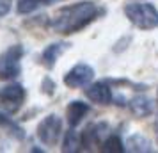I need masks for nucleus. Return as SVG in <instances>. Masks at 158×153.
I'll list each match as a JSON object with an SVG mask.
<instances>
[{"mask_svg":"<svg viewBox=\"0 0 158 153\" xmlns=\"http://www.w3.org/2000/svg\"><path fill=\"white\" fill-rule=\"evenodd\" d=\"M68 48H69V43H66V41H57V43L48 45V46L43 50V53H41V61H43V64L46 66V68L55 66V62L59 61V57H60Z\"/></svg>","mask_w":158,"mask_h":153,"instance_id":"obj_10","label":"nucleus"},{"mask_svg":"<svg viewBox=\"0 0 158 153\" xmlns=\"http://www.w3.org/2000/svg\"><path fill=\"white\" fill-rule=\"evenodd\" d=\"M55 0H18L16 2V11L20 15H30L37 9L44 7V6H50Z\"/></svg>","mask_w":158,"mask_h":153,"instance_id":"obj_11","label":"nucleus"},{"mask_svg":"<svg viewBox=\"0 0 158 153\" xmlns=\"http://www.w3.org/2000/svg\"><path fill=\"white\" fill-rule=\"evenodd\" d=\"M0 126H15V123L11 117H7V114L0 112Z\"/></svg>","mask_w":158,"mask_h":153,"instance_id":"obj_17","label":"nucleus"},{"mask_svg":"<svg viewBox=\"0 0 158 153\" xmlns=\"http://www.w3.org/2000/svg\"><path fill=\"white\" fill-rule=\"evenodd\" d=\"M156 102H158V93H156Z\"/></svg>","mask_w":158,"mask_h":153,"instance_id":"obj_18","label":"nucleus"},{"mask_svg":"<svg viewBox=\"0 0 158 153\" xmlns=\"http://www.w3.org/2000/svg\"><path fill=\"white\" fill-rule=\"evenodd\" d=\"M124 15L130 23L140 30L158 29V9L148 2H135L124 7Z\"/></svg>","mask_w":158,"mask_h":153,"instance_id":"obj_2","label":"nucleus"},{"mask_svg":"<svg viewBox=\"0 0 158 153\" xmlns=\"http://www.w3.org/2000/svg\"><path fill=\"white\" fill-rule=\"evenodd\" d=\"M108 130V126L105 123H93L89 125L84 134H82V146H96L101 144L105 141V132Z\"/></svg>","mask_w":158,"mask_h":153,"instance_id":"obj_9","label":"nucleus"},{"mask_svg":"<svg viewBox=\"0 0 158 153\" xmlns=\"http://www.w3.org/2000/svg\"><path fill=\"white\" fill-rule=\"evenodd\" d=\"M85 96L91 100V102L100 103V105H108V103L114 100L112 89L108 87L107 82H96V84H91V86L85 89Z\"/></svg>","mask_w":158,"mask_h":153,"instance_id":"obj_7","label":"nucleus"},{"mask_svg":"<svg viewBox=\"0 0 158 153\" xmlns=\"http://www.w3.org/2000/svg\"><path fill=\"white\" fill-rule=\"evenodd\" d=\"M62 137V119L57 114H48L37 125V139L44 146H55Z\"/></svg>","mask_w":158,"mask_h":153,"instance_id":"obj_4","label":"nucleus"},{"mask_svg":"<svg viewBox=\"0 0 158 153\" xmlns=\"http://www.w3.org/2000/svg\"><path fill=\"white\" fill-rule=\"evenodd\" d=\"M94 79V70L85 62L73 66L69 71L64 75V86L71 89H78V87H85L89 86Z\"/></svg>","mask_w":158,"mask_h":153,"instance_id":"obj_5","label":"nucleus"},{"mask_svg":"<svg viewBox=\"0 0 158 153\" xmlns=\"http://www.w3.org/2000/svg\"><path fill=\"white\" fill-rule=\"evenodd\" d=\"M126 144L130 146L128 150H133V151H149L151 150V148H146V146H149V141H146V139L140 137V135H133V137H130Z\"/></svg>","mask_w":158,"mask_h":153,"instance_id":"obj_15","label":"nucleus"},{"mask_svg":"<svg viewBox=\"0 0 158 153\" xmlns=\"http://www.w3.org/2000/svg\"><path fill=\"white\" fill-rule=\"evenodd\" d=\"M25 87L22 84H7L4 87H0V102L4 107H7L11 112H15L22 107V103L25 102Z\"/></svg>","mask_w":158,"mask_h":153,"instance_id":"obj_6","label":"nucleus"},{"mask_svg":"<svg viewBox=\"0 0 158 153\" xmlns=\"http://www.w3.org/2000/svg\"><path fill=\"white\" fill-rule=\"evenodd\" d=\"M82 146V135H78L75 130L66 132L64 142H62V150L64 151H78Z\"/></svg>","mask_w":158,"mask_h":153,"instance_id":"obj_13","label":"nucleus"},{"mask_svg":"<svg viewBox=\"0 0 158 153\" xmlns=\"http://www.w3.org/2000/svg\"><path fill=\"white\" fill-rule=\"evenodd\" d=\"M101 150H103V151H112V153H123L126 150V144H124L117 135H108V137L101 142Z\"/></svg>","mask_w":158,"mask_h":153,"instance_id":"obj_14","label":"nucleus"},{"mask_svg":"<svg viewBox=\"0 0 158 153\" xmlns=\"http://www.w3.org/2000/svg\"><path fill=\"white\" fill-rule=\"evenodd\" d=\"M89 103L82 102V100H73L69 105H68V109H66V119H68V123L69 126H78L82 121H84V117L89 114Z\"/></svg>","mask_w":158,"mask_h":153,"instance_id":"obj_8","label":"nucleus"},{"mask_svg":"<svg viewBox=\"0 0 158 153\" xmlns=\"http://www.w3.org/2000/svg\"><path fill=\"white\" fill-rule=\"evenodd\" d=\"M130 109H131L133 114H137V116H140V117L148 116V114L153 112V102H151L149 98H146V96H137V98H133L130 102Z\"/></svg>","mask_w":158,"mask_h":153,"instance_id":"obj_12","label":"nucleus"},{"mask_svg":"<svg viewBox=\"0 0 158 153\" xmlns=\"http://www.w3.org/2000/svg\"><path fill=\"white\" fill-rule=\"evenodd\" d=\"M11 7H13V2L11 0H0V18L7 15L9 11H11Z\"/></svg>","mask_w":158,"mask_h":153,"instance_id":"obj_16","label":"nucleus"},{"mask_svg":"<svg viewBox=\"0 0 158 153\" xmlns=\"http://www.w3.org/2000/svg\"><path fill=\"white\" fill-rule=\"evenodd\" d=\"M100 15V9L93 2H80L59 9L52 18V29L57 34H77L93 23Z\"/></svg>","mask_w":158,"mask_h":153,"instance_id":"obj_1","label":"nucleus"},{"mask_svg":"<svg viewBox=\"0 0 158 153\" xmlns=\"http://www.w3.org/2000/svg\"><path fill=\"white\" fill-rule=\"evenodd\" d=\"M25 50L22 45H13L0 53V80H15L22 73V57Z\"/></svg>","mask_w":158,"mask_h":153,"instance_id":"obj_3","label":"nucleus"}]
</instances>
